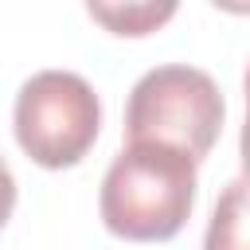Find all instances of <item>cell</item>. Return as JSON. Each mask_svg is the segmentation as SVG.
<instances>
[{
  "mask_svg": "<svg viewBox=\"0 0 250 250\" xmlns=\"http://www.w3.org/2000/svg\"><path fill=\"white\" fill-rule=\"evenodd\" d=\"M227 102L207 70L168 62L137 78L125 105L129 145H164L188 160H203L219 141Z\"/></svg>",
  "mask_w": 250,
  "mask_h": 250,
  "instance_id": "obj_2",
  "label": "cell"
},
{
  "mask_svg": "<svg viewBox=\"0 0 250 250\" xmlns=\"http://www.w3.org/2000/svg\"><path fill=\"white\" fill-rule=\"evenodd\" d=\"M12 129L39 168H74L98 141L102 102L82 74L39 70L16 94Z\"/></svg>",
  "mask_w": 250,
  "mask_h": 250,
  "instance_id": "obj_3",
  "label": "cell"
},
{
  "mask_svg": "<svg viewBox=\"0 0 250 250\" xmlns=\"http://www.w3.org/2000/svg\"><path fill=\"white\" fill-rule=\"evenodd\" d=\"M12 211H16V176L0 156V227L12 219Z\"/></svg>",
  "mask_w": 250,
  "mask_h": 250,
  "instance_id": "obj_6",
  "label": "cell"
},
{
  "mask_svg": "<svg viewBox=\"0 0 250 250\" xmlns=\"http://www.w3.org/2000/svg\"><path fill=\"white\" fill-rule=\"evenodd\" d=\"M86 12L102 20L113 35H148L176 16V4H90Z\"/></svg>",
  "mask_w": 250,
  "mask_h": 250,
  "instance_id": "obj_5",
  "label": "cell"
},
{
  "mask_svg": "<svg viewBox=\"0 0 250 250\" xmlns=\"http://www.w3.org/2000/svg\"><path fill=\"white\" fill-rule=\"evenodd\" d=\"M246 121H242V137H238V156H242V172L250 180V66H246Z\"/></svg>",
  "mask_w": 250,
  "mask_h": 250,
  "instance_id": "obj_7",
  "label": "cell"
},
{
  "mask_svg": "<svg viewBox=\"0 0 250 250\" xmlns=\"http://www.w3.org/2000/svg\"><path fill=\"white\" fill-rule=\"evenodd\" d=\"M203 250H250V180H230L207 219Z\"/></svg>",
  "mask_w": 250,
  "mask_h": 250,
  "instance_id": "obj_4",
  "label": "cell"
},
{
  "mask_svg": "<svg viewBox=\"0 0 250 250\" xmlns=\"http://www.w3.org/2000/svg\"><path fill=\"white\" fill-rule=\"evenodd\" d=\"M195 207V160L164 145H125L105 168L98 211L109 234L168 242Z\"/></svg>",
  "mask_w": 250,
  "mask_h": 250,
  "instance_id": "obj_1",
  "label": "cell"
}]
</instances>
